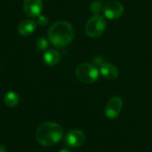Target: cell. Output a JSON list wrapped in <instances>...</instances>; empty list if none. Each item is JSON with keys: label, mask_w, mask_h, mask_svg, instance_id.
Listing matches in <instances>:
<instances>
[{"label": "cell", "mask_w": 152, "mask_h": 152, "mask_svg": "<svg viewBox=\"0 0 152 152\" xmlns=\"http://www.w3.org/2000/svg\"><path fill=\"white\" fill-rule=\"evenodd\" d=\"M37 47L39 51H45L48 48V41L45 37H39L37 40Z\"/></svg>", "instance_id": "cell-14"}, {"label": "cell", "mask_w": 152, "mask_h": 152, "mask_svg": "<svg viewBox=\"0 0 152 152\" xmlns=\"http://www.w3.org/2000/svg\"><path fill=\"white\" fill-rule=\"evenodd\" d=\"M103 4L101 0H94L91 4V11L93 13H94V15H98L101 12H102L103 10Z\"/></svg>", "instance_id": "cell-13"}, {"label": "cell", "mask_w": 152, "mask_h": 152, "mask_svg": "<svg viewBox=\"0 0 152 152\" xmlns=\"http://www.w3.org/2000/svg\"><path fill=\"white\" fill-rule=\"evenodd\" d=\"M77 78L84 84H93L99 78L100 71L93 64L83 62L78 64L76 69Z\"/></svg>", "instance_id": "cell-3"}, {"label": "cell", "mask_w": 152, "mask_h": 152, "mask_svg": "<svg viewBox=\"0 0 152 152\" xmlns=\"http://www.w3.org/2000/svg\"><path fill=\"white\" fill-rule=\"evenodd\" d=\"M37 28V22L32 20H24L18 25V32L23 37L31 35Z\"/></svg>", "instance_id": "cell-10"}, {"label": "cell", "mask_w": 152, "mask_h": 152, "mask_svg": "<svg viewBox=\"0 0 152 152\" xmlns=\"http://www.w3.org/2000/svg\"><path fill=\"white\" fill-rule=\"evenodd\" d=\"M103 14L110 20H117L120 18L125 12V7L119 1L111 0L103 5Z\"/></svg>", "instance_id": "cell-5"}, {"label": "cell", "mask_w": 152, "mask_h": 152, "mask_svg": "<svg viewBox=\"0 0 152 152\" xmlns=\"http://www.w3.org/2000/svg\"><path fill=\"white\" fill-rule=\"evenodd\" d=\"M75 31L73 26L67 20H57L48 29V37L53 45L62 48L71 43Z\"/></svg>", "instance_id": "cell-1"}, {"label": "cell", "mask_w": 152, "mask_h": 152, "mask_svg": "<svg viewBox=\"0 0 152 152\" xmlns=\"http://www.w3.org/2000/svg\"><path fill=\"white\" fill-rule=\"evenodd\" d=\"M63 136L62 127L54 122L41 124L36 132V139L39 144L46 147L57 144Z\"/></svg>", "instance_id": "cell-2"}, {"label": "cell", "mask_w": 152, "mask_h": 152, "mask_svg": "<svg viewBox=\"0 0 152 152\" xmlns=\"http://www.w3.org/2000/svg\"><path fill=\"white\" fill-rule=\"evenodd\" d=\"M48 18L45 16V15H42L40 14L38 17H37V23L40 25V26H45L47 23H48Z\"/></svg>", "instance_id": "cell-15"}, {"label": "cell", "mask_w": 152, "mask_h": 152, "mask_svg": "<svg viewBox=\"0 0 152 152\" xmlns=\"http://www.w3.org/2000/svg\"><path fill=\"white\" fill-rule=\"evenodd\" d=\"M19 102H20V97L15 92L10 91L4 95V102L9 108H13V107L17 106Z\"/></svg>", "instance_id": "cell-12"}, {"label": "cell", "mask_w": 152, "mask_h": 152, "mask_svg": "<svg viewBox=\"0 0 152 152\" xmlns=\"http://www.w3.org/2000/svg\"><path fill=\"white\" fill-rule=\"evenodd\" d=\"M43 60L47 66H55L61 60V54L57 50L49 49L44 53Z\"/></svg>", "instance_id": "cell-11"}, {"label": "cell", "mask_w": 152, "mask_h": 152, "mask_svg": "<svg viewBox=\"0 0 152 152\" xmlns=\"http://www.w3.org/2000/svg\"><path fill=\"white\" fill-rule=\"evenodd\" d=\"M0 152H7L6 148L3 144H0Z\"/></svg>", "instance_id": "cell-16"}, {"label": "cell", "mask_w": 152, "mask_h": 152, "mask_svg": "<svg viewBox=\"0 0 152 152\" xmlns=\"http://www.w3.org/2000/svg\"><path fill=\"white\" fill-rule=\"evenodd\" d=\"M122 108H123L122 98L119 96H113L109 100L105 107L104 114L106 118H108L109 119H116L119 116Z\"/></svg>", "instance_id": "cell-7"}, {"label": "cell", "mask_w": 152, "mask_h": 152, "mask_svg": "<svg viewBox=\"0 0 152 152\" xmlns=\"http://www.w3.org/2000/svg\"><path fill=\"white\" fill-rule=\"evenodd\" d=\"M59 152H71L69 150H68V149H62V150H61Z\"/></svg>", "instance_id": "cell-17"}, {"label": "cell", "mask_w": 152, "mask_h": 152, "mask_svg": "<svg viewBox=\"0 0 152 152\" xmlns=\"http://www.w3.org/2000/svg\"><path fill=\"white\" fill-rule=\"evenodd\" d=\"M100 73L107 80H115L118 77V68L110 62H104L101 65Z\"/></svg>", "instance_id": "cell-9"}, {"label": "cell", "mask_w": 152, "mask_h": 152, "mask_svg": "<svg viewBox=\"0 0 152 152\" xmlns=\"http://www.w3.org/2000/svg\"><path fill=\"white\" fill-rule=\"evenodd\" d=\"M43 9L42 0H24L23 11L28 17H38Z\"/></svg>", "instance_id": "cell-8"}, {"label": "cell", "mask_w": 152, "mask_h": 152, "mask_svg": "<svg viewBox=\"0 0 152 152\" xmlns=\"http://www.w3.org/2000/svg\"><path fill=\"white\" fill-rule=\"evenodd\" d=\"M107 28V23L105 19L101 15L92 16L86 22L85 27L86 34L92 38H96L101 37Z\"/></svg>", "instance_id": "cell-4"}, {"label": "cell", "mask_w": 152, "mask_h": 152, "mask_svg": "<svg viewBox=\"0 0 152 152\" xmlns=\"http://www.w3.org/2000/svg\"><path fill=\"white\" fill-rule=\"evenodd\" d=\"M86 141V135L81 130H71L67 133L64 137V142L68 147L79 148L82 147Z\"/></svg>", "instance_id": "cell-6"}]
</instances>
